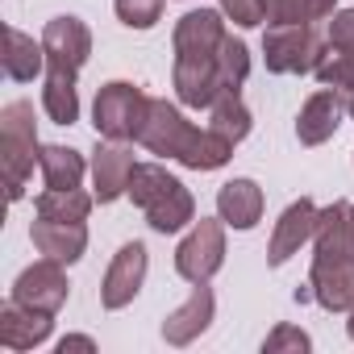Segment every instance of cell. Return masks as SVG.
I'll use <instances>...</instances> for the list:
<instances>
[{
  "instance_id": "cell-4",
  "label": "cell",
  "mask_w": 354,
  "mask_h": 354,
  "mask_svg": "<svg viewBox=\"0 0 354 354\" xmlns=\"http://www.w3.org/2000/svg\"><path fill=\"white\" fill-rule=\"evenodd\" d=\"M42 158L38 133H34V104L13 100L0 109V162H5V188L9 201H21L26 180L34 175V162Z\"/></svg>"
},
{
  "instance_id": "cell-9",
  "label": "cell",
  "mask_w": 354,
  "mask_h": 354,
  "mask_svg": "<svg viewBox=\"0 0 354 354\" xmlns=\"http://www.w3.org/2000/svg\"><path fill=\"white\" fill-rule=\"evenodd\" d=\"M313 300L325 313H350L354 308V259L342 254H313V275H308Z\"/></svg>"
},
{
  "instance_id": "cell-27",
  "label": "cell",
  "mask_w": 354,
  "mask_h": 354,
  "mask_svg": "<svg viewBox=\"0 0 354 354\" xmlns=\"http://www.w3.org/2000/svg\"><path fill=\"white\" fill-rule=\"evenodd\" d=\"M308 346H313V337H308L300 325H275V329L267 333V342H263V354H283V350L304 354Z\"/></svg>"
},
{
  "instance_id": "cell-18",
  "label": "cell",
  "mask_w": 354,
  "mask_h": 354,
  "mask_svg": "<svg viewBox=\"0 0 354 354\" xmlns=\"http://www.w3.org/2000/svg\"><path fill=\"white\" fill-rule=\"evenodd\" d=\"M313 246H317V254L354 259V205H350V201H333L329 209H321Z\"/></svg>"
},
{
  "instance_id": "cell-23",
  "label": "cell",
  "mask_w": 354,
  "mask_h": 354,
  "mask_svg": "<svg viewBox=\"0 0 354 354\" xmlns=\"http://www.w3.org/2000/svg\"><path fill=\"white\" fill-rule=\"evenodd\" d=\"M337 9V0H263L267 26H313Z\"/></svg>"
},
{
  "instance_id": "cell-3",
  "label": "cell",
  "mask_w": 354,
  "mask_h": 354,
  "mask_svg": "<svg viewBox=\"0 0 354 354\" xmlns=\"http://www.w3.org/2000/svg\"><path fill=\"white\" fill-rule=\"evenodd\" d=\"M129 201L146 213L154 234H175L196 221V201L184 188V180L158 162H138L133 167V180H129Z\"/></svg>"
},
{
  "instance_id": "cell-26",
  "label": "cell",
  "mask_w": 354,
  "mask_h": 354,
  "mask_svg": "<svg viewBox=\"0 0 354 354\" xmlns=\"http://www.w3.org/2000/svg\"><path fill=\"white\" fill-rule=\"evenodd\" d=\"M113 9L129 30H150L162 17V0H113Z\"/></svg>"
},
{
  "instance_id": "cell-5",
  "label": "cell",
  "mask_w": 354,
  "mask_h": 354,
  "mask_svg": "<svg viewBox=\"0 0 354 354\" xmlns=\"http://www.w3.org/2000/svg\"><path fill=\"white\" fill-rule=\"evenodd\" d=\"M146 113H150V96L129 80H113L96 92L92 125L109 142H138V133L146 125Z\"/></svg>"
},
{
  "instance_id": "cell-13",
  "label": "cell",
  "mask_w": 354,
  "mask_h": 354,
  "mask_svg": "<svg viewBox=\"0 0 354 354\" xmlns=\"http://www.w3.org/2000/svg\"><path fill=\"white\" fill-rule=\"evenodd\" d=\"M342 117H346V96H342V92H333V88L313 92V96L304 100L300 117H296V138H300V146H321V142H329V138L337 133Z\"/></svg>"
},
{
  "instance_id": "cell-2",
  "label": "cell",
  "mask_w": 354,
  "mask_h": 354,
  "mask_svg": "<svg viewBox=\"0 0 354 354\" xmlns=\"http://www.w3.org/2000/svg\"><path fill=\"white\" fill-rule=\"evenodd\" d=\"M46 46V88H42V109L55 125H75L80 121V92L75 75L92 55V34L80 17H50L42 30Z\"/></svg>"
},
{
  "instance_id": "cell-8",
  "label": "cell",
  "mask_w": 354,
  "mask_h": 354,
  "mask_svg": "<svg viewBox=\"0 0 354 354\" xmlns=\"http://www.w3.org/2000/svg\"><path fill=\"white\" fill-rule=\"evenodd\" d=\"M67 292H71V283L63 275V263H55V259H42V263L26 267L17 275V283H13V300L17 304L38 308V313H50V317L67 304Z\"/></svg>"
},
{
  "instance_id": "cell-32",
  "label": "cell",
  "mask_w": 354,
  "mask_h": 354,
  "mask_svg": "<svg viewBox=\"0 0 354 354\" xmlns=\"http://www.w3.org/2000/svg\"><path fill=\"white\" fill-rule=\"evenodd\" d=\"M346 329H350V337H354V308H350V321H346Z\"/></svg>"
},
{
  "instance_id": "cell-19",
  "label": "cell",
  "mask_w": 354,
  "mask_h": 354,
  "mask_svg": "<svg viewBox=\"0 0 354 354\" xmlns=\"http://www.w3.org/2000/svg\"><path fill=\"white\" fill-rule=\"evenodd\" d=\"M217 213L234 230H254L263 221V188L254 180H230L217 192Z\"/></svg>"
},
{
  "instance_id": "cell-30",
  "label": "cell",
  "mask_w": 354,
  "mask_h": 354,
  "mask_svg": "<svg viewBox=\"0 0 354 354\" xmlns=\"http://www.w3.org/2000/svg\"><path fill=\"white\" fill-rule=\"evenodd\" d=\"M67 350H96V342L92 337H63L59 342V354H67Z\"/></svg>"
},
{
  "instance_id": "cell-28",
  "label": "cell",
  "mask_w": 354,
  "mask_h": 354,
  "mask_svg": "<svg viewBox=\"0 0 354 354\" xmlns=\"http://www.w3.org/2000/svg\"><path fill=\"white\" fill-rule=\"evenodd\" d=\"M221 13L234 26L250 30V26H263V0H221Z\"/></svg>"
},
{
  "instance_id": "cell-1",
  "label": "cell",
  "mask_w": 354,
  "mask_h": 354,
  "mask_svg": "<svg viewBox=\"0 0 354 354\" xmlns=\"http://www.w3.org/2000/svg\"><path fill=\"white\" fill-rule=\"evenodd\" d=\"M138 142L150 150V154H162V158H175L192 171H217L234 158V146L225 133L217 129H196L171 100H150V113H146V125L138 133Z\"/></svg>"
},
{
  "instance_id": "cell-31",
  "label": "cell",
  "mask_w": 354,
  "mask_h": 354,
  "mask_svg": "<svg viewBox=\"0 0 354 354\" xmlns=\"http://www.w3.org/2000/svg\"><path fill=\"white\" fill-rule=\"evenodd\" d=\"M346 113H350V117H354V92H350V96H346Z\"/></svg>"
},
{
  "instance_id": "cell-24",
  "label": "cell",
  "mask_w": 354,
  "mask_h": 354,
  "mask_svg": "<svg viewBox=\"0 0 354 354\" xmlns=\"http://www.w3.org/2000/svg\"><path fill=\"white\" fill-rule=\"evenodd\" d=\"M34 209H38V217H50V221H88L92 196L80 188H46L34 201Z\"/></svg>"
},
{
  "instance_id": "cell-12",
  "label": "cell",
  "mask_w": 354,
  "mask_h": 354,
  "mask_svg": "<svg viewBox=\"0 0 354 354\" xmlns=\"http://www.w3.org/2000/svg\"><path fill=\"white\" fill-rule=\"evenodd\" d=\"M317 217H321V209L308 196L292 201L283 209V217L275 221V234H271V246H267V263L271 267H283L292 254H300V246L313 242V234H317Z\"/></svg>"
},
{
  "instance_id": "cell-10",
  "label": "cell",
  "mask_w": 354,
  "mask_h": 354,
  "mask_svg": "<svg viewBox=\"0 0 354 354\" xmlns=\"http://www.w3.org/2000/svg\"><path fill=\"white\" fill-rule=\"evenodd\" d=\"M146 246L142 242H125L117 254H113V263H109V271H104V283H100V304L104 308H125L138 292H142V283H146Z\"/></svg>"
},
{
  "instance_id": "cell-20",
  "label": "cell",
  "mask_w": 354,
  "mask_h": 354,
  "mask_svg": "<svg viewBox=\"0 0 354 354\" xmlns=\"http://www.w3.org/2000/svg\"><path fill=\"white\" fill-rule=\"evenodd\" d=\"M42 71H46V46L21 34L17 26H5V75L17 84H30Z\"/></svg>"
},
{
  "instance_id": "cell-21",
  "label": "cell",
  "mask_w": 354,
  "mask_h": 354,
  "mask_svg": "<svg viewBox=\"0 0 354 354\" xmlns=\"http://www.w3.org/2000/svg\"><path fill=\"white\" fill-rule=\"evenodd\" d=\"M250 109L242 104V92L238 88H225V92H217V100L209 104V129H217V133H225L230 142H242L246 133H250Z\"/></svg>"
},
{
  "instance_id": "cell-11",
  "label": "cell",
  "mask_w": 354,
  "mask_h": 354,
  "mask_svg": "<svg viewBox=\"0 0 354 354\" xmlns=\"http://www.w3.org/2000/svg\"><path fill=\"white\" fill-rule=\"evenodd\" d=\"M225 21L217 9H196V13H184L175 21V59H217L221 42H225Z\"/></svg>"
},
{
  "instance_id": "cell-7",
  "label": "cell",
  "mask_w": 354,
  "mask_h": 354,
  "mask_svg": "<svg viewBox=\"0 0 354 354\" xmlns=\"http://www.w3.org/2000/svg\"><path fill=\"white\" fill-rule=\"evenodd\" d=\"M225 263V221H209L201 217L188 238L175 246V271H180L188 283H209Z\"/></svg>"
},
{
  "instance_id": "cell-22",
  "label": "cell",
  "mask_w": 354,
  "mask_h": 354,
  "mask_svg": "<svg viewBox=\"0 0 354 354\" xmlns=\"http://www.w3.org/2000/svg\"><path fill=\"white\" fill-rule=\"evenodd\" d=\"M38 167H42L46 188H80L84 184V171H88L84 167V154L71 150V146H42Z\"/></svg>"
},
{
  "instance_id": "cell-17",
  "label": "cell",
  "mask_w": 354,
  "mask_h": 354,
  "mask_svg": "<svg viewBox=\"0 0 354 354\" xmlns=\"http://www.w3.org/2000/svg\"><path fill=\"white\" fill-rule=\"evenodd\" d=\"M55 329V317L50 313H38V308H26L17 300H9L0 308V346L5 350H34L50 337Z\"/></svg>"
},
{
  "instance_id": "cell-16",
  "label": "cell",
  "mask_w": 354,
  "mask_h": 354,
  "mask_svg": "<svg viewBox=\"0 0 354 354\" xmlns=\"http://www.w3.org/2000/svg\"><path fill=\"white\" fill-rule=\"evenodd\" d=\"M213 313H217V300H213L209 283H196L192 296H188L180 308L167 313V321H162V337H167L171 346H188V342H196V337L213 325Z\"/></svg>"
},
{
  "instance_id": "cell-14",
  "label": "cell",
  "mask_w": 354,
  "mask_h": 354,
  "mask_svg": "<svg viewBox=\"0 0 354 354\" xmlns=\"http://www.w3.org/2000/svg\"><path fill=\"white\" fill-rule=\"evenodd\" d=\"M133 150L125 142H109V146H96L92 154V184H96V201L100 205H113L117 196L129 192V180H133Z\"/></svg>"
},
{
  "instance_id": "cell-25",
  "label": "cell",
  "mask_w": 354,
  "mask_h": 354,
  "mask_svg": "<svg viewBox=\"0 0 354 354\" xmlns=\"http://www.w3.org/2000/svg\"><path fill=\"white\" fill-rule=\"evenodd\" d=\"M313 75L321 80V88H333V92L350 96V92H354V55H346V50L329 46V50L321 55V63H317V71H313Z\"/></svg>"
},
{
  "instance_id": "cell-15",
  "label": "cell",
  "mask_w": 354,
  "mask_h": 354,
  "mask_svg": "<svg viewBox=\"0 0 354 354\" xmlns=\"http://www.w3.org/2000/svg\"><path fill=\"white\" fill-rule=\"evenodd\" d=\"M30 238L38 246L42 259H55V263H80L84 250H88V225L84 221H50V217H38L30 225Z\"/></svg>"
},
{
  "instance_id": "cell-6",
  "label": "cell",
  "mask_w": 354,
  "mask_h": 354,
  "mask_svg": "<svg viewBox=\"0 0 354 354\" xmlns=\"http://www.w3.org/2000/svg\"><path fill=\"white\" fill-rule=\"evenodd\" d=\"M325 55V38L313 26H271L263 38L267 71L275 75H308Z\"/></svg>"
},
{
  "instance_id": "cell-29",
  "label": "cell",
  "mask_w": 354,
  "mask_h": 354,
  "mask_svg": "<svg viewBox=\"0 0 354 354\" xmlns=\"http://www.w3.org/2000/svg\"><path fill=\"white\" fill-rule=\"evenodd\" d=\"M329 46H337V50L354 55V9L333 13V21H329Z\"/></svg>"
}]
</instances>
